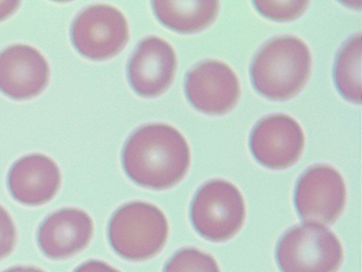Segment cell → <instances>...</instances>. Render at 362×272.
<instances>
[{
    "instance_id": "6da1fadb",
    "label": "cell",
    "mask_w": 362,
    "mask_h": 272,
    "mask_svg": "<svg viewBox=\"0 0 362 272\" xmlns=\"http://www.w3.org/2000/svg\"><path fill=\"white\" fill-rule=\"evenodd\" d=\"M124 173L134 183L151 190L178 184L190 166V149L185 136L167 124H148L136 130L124 143Z\"/></svg>"
},
{
    "instance_id": "7a4b0ae2",
    "label": "cell",
    "mask_w": 362,
    "mask_h": 272,
    "mask_svg": "<svg viewBox=\"0 0 362 272\" xmlns=\"http://www.w3.org/2000/svg\"><path fill=\"white\" fill-rule=\"evenodd\" d=\"M311 71L308 45L293 35L269 40L255 55L250 79L260 96L284 101L303 90Z\"/></svg>"
},
{
    "instance_id": "3957f363",
    "label": "cell",
    "mask_w": 362,
    "mask_h": 272,
    "mask_svg": "<svg viewBox=\"0 0 362 272\" xmlns=\"http://www.w3.org/2000/svg\"><path fill=\"white\" fill-rule=\"evenodd\" d=\"M169 236V222L160 208L148 202H129L116 210L107 225L113 251L128 261L148 260L161 252Z\"/></svg>"
},
{
    "instance_id": "277c9868",
    "label": "cell",
    "mask_w": 362,
    "mask_h": 272,
    "mask_svg": "<svg viewBox=\"0 0 362 272\" xmlns=\"http://www.w3.org/2000/svg\"><path fill=\"white\" fill-rule=\"evenodd\" d=\"M343 255L337 236L313 224L292 227L281 236L275 249L281 272H337Z\"/></svg>"
},
{
    "instance_id": "5b68a950",
    "label": "cell",
    "mask_w": 362,
    "mask_h": 272,
    "mask_svg": "<svg viewBox=\"0 0 362 272\" xmlns=\"http://www.w3.org/2000/svg\"><path fill=\"white\" fill-rule=\"evenodd\" d=\"M246 204L235 185L223 179L207 181L190 204V221L199 236L211 242H226L241 230Z\"/></svg>"
},
{
    "instance_id": "8992f818",
    "label": "cell",
    "mask_w": 362,
    "mask_h": 272,
    "mask_svg": "<svg viewBox=\"0 0 362 272\" xmlns=\"http://www.w3.org/2000/svg\"><path fill=\"white\" fill-rule=\"evenodd\" d=\"M71 42L79 54L93 60L116 56L129 39L127 20L116 7L105 4L83 9L74 20Z\"/></svg>"
},
{
    "instance_id": "52a82bcc",
    "label": "cell",
    "mask_w": 362,
    "mask_h": 272,
    "mask_svg": "<svg viewBox=\"0 0 362 272\" xmlns=\"http://www.w3.org/2000/svg\"><path fill=\"white\" fill-rule=\"evenodd\" d=\"M346 186L339 170L328 164H316L298 179L294 207L305 224H333L343 212Z\"/></svg>"
},
{
    "instance_id": "ba28073f",
    "label": "cell",
    "mask_w": 362,
    "mask_h": 272,
    "mask_svg": "<svg viewBox=\"0 0 362 272\" xmlns=\"http://www.w3.org/2000/svg\"><path fill=\"white\" fill-rule=\"evenodd\" d=\"M249 147L255 160L264 167L284 169L301 156L305 147V134L296 119L275 113L255 125Z\"/></svg>"
},
{
    "instance_id": "9c48e42d",
    "label": "cell",
    "mask_w": 362,
    "mask_h": 272,
    "mask_svg": "<svg viewBox=\"0 0 362 272\" xmlns=\"http://www.w3.org/2000/svg\"><path fill=\"white\" fill-rule=\"evenodd\" d=\"M185 94L198 111L223 115L239 100L240 83L230 66L218 60H206L187 73Z\"/></svg>"
},
{
    "instance_id": "30bf717a",
    "label": "cell",
    "mask_w": 362,
    "mask_h": 272,
    "mask_svg": "<svg viewBox=\"0 0 362 272\" xmlns=\"http://www.w3.org/2000/svg\"><path fill=\"white\" fill-rule=\"evenodd\" d=\"M177 69L173 45L158 37L141 40L127 66L130 86L139 96L154 98L167 91Z\"/></svg>"
},
{
    "instance_id": "8fae6325",
    "label": "cell",
    "mask_w": 362,
    "mask_h": 272,
    "mask_svg": "<svg viewBox=\"0 0 362 272\" xmlns=\"http://www.w3.org/2000/svg\"><path fill=\"white\" fill-rule=\"evenodd\" d=\"M50 68L32 45H9L0 52V91L14 100L37 96L48 85Z\"/></svg>"
},
{
    "instance_id": "7c38bea8",
    "label": "cell",
    "mask_w": 362,
    "mask_h": 272,
    "mask_svg": "<svg viewBox=\"0 0 362 272\" xmlns=\"http://www.w3.org/2000/svg\"><path fill=\"white\" fill-rule=\"evenodd\" d=\"M93 220L81 209L65 208L48 215L37 230L41 252L52 260H64L81 252L93 236Z\"/></svg>"
},
{
    "instance_id": "4fadbf2b",
    "label": "cell",
    "mask_w": 362,
    "mask_h": 272,
    "mask_svg": "<svg viewBox=\"0 0 362 272\" xmlns=\"http://www.w3.org/2000/svg\"><path fill=\"white\" fill-rule=\"evenodd\" d=\"M60 181L62 175L56 162L40 153L18 159L7 176L11 196L32 207L51 201L59 190Z\"/></svg>"
},
{
    "instance_id": "5bb4252c",
    "label": "cell",
    "mask_w": 362,
    "mask_h": 272,
    "mask_svg": "<svg viewBox=\"0 0 362 272\" xmlns=\"http://www.w3.org/2000/svg\"><path fill=\"white\" fill-rule=\"evenodd\" d=\"M152 7L162 26L184 34L195 33L211 26L218 13V1H153Z\"/></svg>"
},
{
    "instance_id": "9a60e30c",
    "label": "cell",
    "mask_w": 362,
    "mask_h": 272,
    "mask_svg": "<svg viewBox=\"0 0 362 272\" xmlns=\"http://www.w3.org/2000/svg\"><path fill=\"white\" fill-rule=\"evenodd\" d=\"M361 34L349 38L337 52L334 83L346 101L361 102Z\"/></svg>"
},
{
    "instance_id": "2e32d148",
    "label": "cell",
    "mask_w": 362,
    "mask_h": 272,
    "mask_svg": "<svg viewBox=\"0 0 362 272\" xmlns=\"http://www.w3.org/2000/svg\"><path fill=\"white\" fill-rule=\"evenodd\" d=\"M163 272H221V270L212 255L195 247H185L177 251L168 261Z\"/></svg>"
},
{
    "instance_id": "e0dca14e",
    "label": "cell",
    "mask_w": 362,
    "mask_h": 272,
    "mask_svg": "<svg viewBox=\"0 0 362 272\" xmlns=\"http://www.w3.org/2000/svg\"><path fill=\"white\" fill-rule=\"evenodd\" d=\"M256 11L269 20L277 22L296 20L308 7V1H252Z\"/></svg>"
},
{
    "instance_id": "ac0fdd59",
    "label": "cell",
    "mask_w": 362,
    "mask_h": 272,
    "mask_svg": "<svg viewBox=\"0 0 362 272\" xmlns=\"http://www.w3.org/2000/svg\"><path fill=\"white\" fill-rule=\"evenodd\" d=\"M16 244V227L8 211L0 205V260L8 256Z\"/></svg>"
},
{
    "instance_id": "d6986e66",
    "label": "cell",
    "mask_w": 362,
    "mask_h": 272,
    "mask_svg": "<svg viewBox=\"0 0 362 272\" xmlns=\"http://www.w3.org/2000/svg\"><path fill=\"white\" fill-rule=\"evenodd\" d=\"M73 272H122L116 268H113L107 262L99 260L86 261L84 264L77 266Z\"/></svg>"
},
{
    "instance_id": "ffe728a7",
    "label": "cell",
    "mask_w": 362,
    "mask_h": 272,
    "mask_svg": "<svg viewBox=\"0 0 362 272\" xmlns=\"http://www.w3.org/2000/svg\"><path fill=\"white\" fill-rule=\"evenodd\" d=\"M20 5L21 1H14V0L0 1V21L6 20L7 17L11 16L20 7Z\"/></svg>"
},
{
    "instance_id": "44dd1931",
    "label": "cell",
    "mask_w": 362,
    "mask_h": 272,
    "mask_svg": "<svg viewBox=\"0 0 362 272\" xmlns=\"http://www.w3.org/2000/svg\"><path fill=\"white\" fill-rule=\"evenodd\" d=\"M3 272H45L43 270L39 269L37 266H17L9 268V269L5 270Z\"/></svg>"
}]
</instances>
